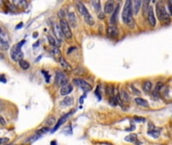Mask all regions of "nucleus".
Masks as SVG:
<instances>
[{"mask_svg":"<svg viewBox=\"0 0 172 145\" xmlns=\"http://www.w3.org/2000/svg\"><path fill=\"white\" fill-rule=\"evenodd\" d=\"M122 19L123 22L129 27L134 26V19H133V6L132 1L127 0L124 5L123 12H122Z\"/></svg>","mask_w":172,"mask_h":145,"instance_id":"obj_1","label":"nucleus"},{"mask_svg":"<svg viewBox=\"0 0 172 145\" xmlns=\"http://www.w3.org/2000/svg\"><path fill=\"white\" fill-rule=\"evenodd\" d=\"M75 7H77L78 11H79L80 13L84 16L85 21L87 22L89 25L93 26V25L95 24V19H94V17L91 15L90 12H89L88 8L85 6L84 3H82V2H80V1H77L75 2Z\"/></svg>","mask_w":172,"mask_h":145,"instance_id":"obj_2","label":"nucleus"},{"mask_svg":"<svg viewBox=\"0 0 172 145\" xmlns=\"http://www.w3.org/2000/svg\"><path fill=\"white\" fill-rule=\"evenodd\" d=\"M156 15H157L158 19L161 22H164V23H169L170 22V15L168 14L166 7L160 2H158L156 4Z\"/></svg>","mask_w":172,"mask_h":145,"instance_id":"obj_3","label":"nucleus"},{"mask_svg":"<svg viewBox=\"0 0 172 145\" xmlns=\"http://www.w3.org/2000/svg\"><path fill=\"white\" fill-rule=\"evenodd\" d=\"M55 84L60 88L67 85L69 84V78H67V74L62 71H57V73H55Z\"/></svg>","mask_w":172,"mask_h":145,"instance_id":"obj_4","label":"nucleus"},{"mask_svg":"<svg viewBox=\"0 0 172 145\" xmlns=\"http://www.w3.org/2000/svg\"><path fill=\"white\" fill-rule=\"evenodd\" d=\"M10 57H11V60H14V62H20V60H23V52H22V50H20L19 47H17V45H14V47H12L11 50H10Z\"/></svg>","mask_w":172,"mask_h":145,"instance_id":"obj_5","label":"nucleus"},{"mask_svg":"<svg viewBox=\"0 0 172 145\" xmlns=\"http://www.w3.org/2000/svg\"><path fill=\"white\" fill-rule=\"evenodd\" d=\"M60 27L62 29V32L64 34L65 39H70L73 37V34H72V30H70V27L67 21L65 19H62L60 21Z\"/></svg>","mask_w":172,"mask_h":145,"instance_id":"obj_6","label":"nucleus"},{"mask_svg":"<svg viewBox=\"0 0 172 145\" xmlns=\"http://www.w3.org/2000/svg\"><path fill=\"white\" fill-rule=\"evenodd\" d=\"M74 84L77 86V87L82 89V90L86 93L90 92V91L92 90V86H91L88 82H86L85 80H83V79H75Z\"/></svg>","mask_w":172,"mask_h":145,"instance_id":"obj_7","label":"nucleus"},{"mask_svg":"<svg viewBox=\"0 0 172 145\" xmlns=\"http://www.w3.org/2000/svg\"><path fill=\"white\" fill-rule=\"evenodd\" d=\"M0 47L2 50H7L9 47V35L6 31H0Z\"/></svg>","mask_w":172,"mask_h":145,"instance_id":"obj_8","label":"nucleus"},{"mask_svg":"<svg viewBox=\"0 0 172 145\" xmlns=\"http://www.w3.org/2000/svg\"><path fill=\"white\" fill-rule=\"evenodd\" d=\"M164 85L162 82H158L156 84L155 88L152 89V92H151V97L154 100H158L159 97H160V93H161V90L163 89Z\"/></svg>","mask_w":172,"mask_h":145,"instance_id":"obj_9","label":"nucleus"},{"mask_svg":"<svg viewBox=\"0 0 172 145\" xmlns=\"http://www.w3.org/2000/svg\"><path fill=\"white\" fill-rule=\"evenodd\" d=\"M119 34H120V32H119V29L118 27L116 26H113V25H110V26L107 28V35L110 39H117L119 36Z\"/></svg>","mask_w":172,"mask_h":145,"instance_id":"obj_10","label":"nucleus"},{"mask_svg":"<svg viewBox=\"0 0 172 145\" xmlns=\"http://www.w3.org/2000/svg\"><path fill=\"white\" fill-rule=\"evenodd\" d=\"M74 112H75V110H73V111H70V112H69V113H67V114H65V115L62 116V118H60V120L57 122V124H55V125H54V128L52 129V132H55V131H57V129H59L60 127L62 126V124L65 123V120H67V119L69 118V117H70V115H73V114H74Z\"/></svg>","mask_w":172,"mask_h":145,"instance_id":"obj_11","label":"nucleus"},{"mask_svg":"<svg viewBox=\"0 0 172 145\" xmlns=\"http://www.w3.org/2000/svg\"><path fill=\"white\" fill-rule=\"evenodd\" d=\"M147 18H148V22L151 26H155L156 25V16L154 14V7L150 6L148 10V15H147Z\"/></svg>","mask_w":172,"mask_h":145,"instance_id":"obj_12","label":"nucleus"},{"mask_svg":"<svg viewBox=\"0 0 172 145\" xmlns=\"http://www.w3.org/2000/svg\"><path fill=\"white\" fill-rule=\"evenodd\" d=\"M67 23H69L70 26H72V27H75L77 26V16H75V14L74 13V12H69V13L67 14Z\"/></svg>","mask_w":172,"mask_h":145,"instance_id":"obj_13","label":"nucleus"},{"mask_svg":"<svg viewBox=\"0 0 172 145\" xmlns=\"http://www.w3.org/2000/svg\"><path fill=\"white\" fill-rule=\"evenodd\" d=\"M119 100H120V103H129L131 100L130 95L125 90H121L120 93H119Z\"/></svg>","mask_w":172,"mask_h":145,"instance_id":"obj_14","label":"nucleus"},{"mask_svg":"<svg viewBox=\"0 0 172 145\" xmlns=\"http://www.w3.org/2000/svg\"><path fill=\"white\" fill-rule=\"evenodd\" d=\"M115 10V3L113 1H107L104 6V12L106 14H111Z\"/></svg>","mask_w":172,"mask_h":145,"instance_id":"obj_15","label":"nucleus"},{"mask_svg":"<svg viewBox=\"0 0 172 145\" xmlns=\"http://www.w3.org/2000/svg\"><path fill=\"white\" fill-rule=\"evenodd\" d=\"M119 10H120V4H117V6L115 7V10H114L112 16H111V18H110V23H111V25H113V26H115V24L117 23Z\"/></svg>","mask_w":172,"mask_h":145,"instance_id":"obj_16","label":"nucleus"},{"mask_svg":"<svg viewBox=\"0 0 172 145\" xmlns=\"http://www.w3.org/2000/svg\"><path fill=\"white\" fill-rule=\"evenodd\" d=\"M54 31L55 37H57L60 42H62V40L64 39L65 36H64V34H62V29H60V24H57V23L54 24Z\"/></svg>","mask_w":172,"mask_h":145,"instance_id":"obj_17","label":"nucleus"},{"mask_svg":"<svg viewBox=\"0 0 172 145\" xmlns=\"http://www.w3.org/2000/svg\"><path fill=\"white\" fill-rule=\"evenodd\" d=\"M49 52H50V55H52V57L54 58L55 60H57V62H60V60L62 58V52H60V50H59V47H52Z\"/></svg>","mask_w":172,"mask_h":145,"instance_id":"obj_18","label":"nucleus"},{"mask_svg":"<svg viewBox=\"0 0 172 145\" xmlns=\"http://www.w3.org/2000/svg\"><path fill=\"white\" fill-rule=\"evenodd\" d=\"M73 90H74L73 86L70 85V84H67V85H65V86H64V87L60 88V95L62 96H67L69 94H70L73 92Z\"/></svg>","mask_w":172,"mask_h":145,"instance_id":"obj_19","label":"nucleus"},{"mask_svg":"<svg viewBox=\"0 0 172 145\" xmlns=\"http://www.w3.org/2000/svg\"><path fill=\"white\" fill-rule=\"evenodd\" d=\"M142 89L146 94L151 93L152 92V89H153L152 82H151V81H144L143 84H142Z\"/></svg>","mask_w":172,"mask_h":145,"instance_id":"obj_20","label":"nucleus"},{"mask_svg":"<svg viewBox=\"0 0 172 145\" xmlns=\"http://www.w3.org/2000/svg\"><path fill=\"white\" fill-rule=\"evenodd\" d=\"M47 39H49V42L52 45V47H60V42L57 37H54L52 35H47Z\"/></svg>","mask_w":172,"mask_h":145,"instance_id":"obj_21","label":"nucleus"},{"mask_svg":"<svg viewBox=\"0 0 172 145\" xmlns=\"http://www.w3.org/2000/svg\"><path fill=\"white\" fill-rule=\"evenodd\" d=\"M142 4H143V2H142V1H139V0H137V1H133V2H132L133 13H134V14H138L139 10H140V8L142 7Z\"/></svg>","mask_w":172,"mask_h":145,"instance_id":"obj_22","label":"nucleus"},{"mask_svg":"<svg viewBox=\"0 0 172 145\" xmlns=\"http://www.w3.org/2000/svg\"><path fill=\"white\" fill-rule=\"evenodd\" d=\"M74 104V98L73 97H65V98L60 102V105L62 106H65V107H69V106H72Z\"/></svg>","mask_w":172,"mask_h":145,"instance_id":"obj_23","label":"nucleus"},{"mask_svg":"<svg viewBox=\"0 0 172 145\" xmlns=\"http://www.w3.org/2000/svg\"><path fill=\"white\" fill-rule=\"evenodd\" d=\"M134 101H135V103L139 106H142V107H148L149 106L148 102L146 101L145 99L141 98V97H137V98H135V100Z\"/></svg>","mask_w":172,"mask_h":145,"instance_id":"obj_24","label":"nucleus"},{"mask_svg":"<svg viewBox=\"0 0 172 145\" xmlns=\"http://www.w3.org/2000/svg\"><path fill=\"white\" fill-rule=\"evenodd\" d=\"M106 93H107V95L109 96V98L115 96V93H116L115 87H114L113 85H108L107 87H106Z\"/></svg>","mask_w":172,"mask_h":145,"instance_id":"obj_25","label":"nucleus"},{"mask_svg":"<svg viewBox=\"0 0 172 145\" xmlns=\"http://www.w3.org/2000/svg\"><path fill=\"white\" fill-rule=\"evenodd\" d=\"M60 63L62 68H64L65 71H72V68H70V66L69 65V63H67L64 58H62L60 60Z\"/></svg>","mask_w":172,"mask_h":145,"instance_id":"obj_26","label":"nucleus"},{"mask_svg":"<svg viewBox=\"0 0 172 145\" xmlns=\"http://www.w3.org/2000/svg\"><path fill=\"white\" fill-rule=\"evenodd\" d=\"M12 3L15 7H20V8H25L28 4L26 1H23V0H17V1H13Z\"/></svg>","mask_w":172,"mask_h":145,"instance_id":"obj_27","label":"nucleus"},{"mask_svg":"<svg viewBox=\"0 0 172 145\" xmlns=\"http://www.w3.org/2000/svg\"><path fill=\"white\" fill-rule=\"evenodd\" d=\"M160 132L161 130L158 128H155L154 130H151V131H147L148 135H151L153 137V138H158L159 136H160Z\"/></svg>","mask_w":172,"mask_h":145,"instance_id":"obj_28","label":"nucleus"},{"mask_svg":"<svg viewBox=\"0 0 172 145\" xmlns=\"http://www.w3.org/2000/svg\"><path fill=\"white\" fill-rule=\"evenodd\" d=\"M109 103L112 106H117L119 103H120V100H119V95L118 96H113L111 98H109Z\"/></svg>","mask_w":172,"mask_h":145,"instance_id":"obj_29","label":"nucleus"},{"mask_svg":"<svg viewBox=\"0 0 172 145\" xmlns=\"http://www.w3.org/2000/svg\"><path fill=\"white\" fill-rule=\"evenodd\" d=\"M125 140L128 142H131V143H136L137 142V135L136 134H130V135L126 136Z\"/></svg>","mask_w":172,"mask_h":145,"instance_id":"obj_30","label":"nucleus"},{"mask_svg":"<svg viewBox=\"0 0 172 145\" xmlns=\"http://www.w3.org/2000/svg\"><path fill=\"white\" fill-rule=\"evenodd\" d=\"M19 67L22 68V70H27V68H29V63L27 62V60H20L19 62Z\"/></svg>","mask_w":172,"mask_h":145,"instance_id":"obj_31","label":"nucleus"},{"mask_svg":"<svg viewBox=\"0 0 172 145\" xmlns=\"http://www.w3.org/2000/svg\"><path fill=\"white\" fill-rule=\"evenodd\" d=\"M143 14H144V16H146L147 17V15H148V10H149V2L148 1H144L143 2Z\"/></svg>","mask_w":172,"mask_h":145,"instance_id":"obj_32","label":"nucleus"},{"mask_svg":"<svg viewBox=\"0 0 172 145\" xmlns=\"http://www.w3.org/2000/svg\"><path fill=\"white\" fill-rule=\"evenodd\" d=\"M92 5L95 7V10L98 12V13H99V11L101 12V2L100 1H93Z\"/></svg>","mask_w":172,"mask_h":145,"instance_id":"obj_33","label":"nucleus"},{"mask_svg":"<svg viewBox=\"0 0 172 145\" xmlns=\"http://www.w3.org/2000/svg\"><path fill=\"white\" fill-rule=\"evenodd\" d=\"M38 138H40V135H38V134H35L34 136L29 137V138L26 140V142H33V141H35V140H37Z\"/></svg>","mask_w":172,"mask_h":145,"instance_id":"obj_34","label":"nucleus"},{"mask_svg":"<svg viewBox=\"0 0 172 145\" xmlns=\"http://www.w3.org/2000/svg\"><path fill=\"white\" fill-rule=\"evenodd\" d=\"M49 127H47V128H46V127H44V128H41L40 130L37 131V132H36V134H38V135L41 136L42 134L46 133V132H49Z\"/></svg>","mask_w":172,"mask_h":145,"instance_id":"obj_35","label":"nucleus"},{"mask_svg":"<svg viewBox=\"0 0 172 145\" xmlns=\"http://www.w3.org/2000/svg\"><path fill=\"white\" fill-rule=\"evenodd\" d=\"M9 142V139L7 137H0V145H5Z\"/></svg>","mask_w":172,"mask_h":145,"instance_id":"obj_36","label":"nucleus"},{"mask_svg":"<svg viewBox=\"0 0 172 145\" xmlns=\"http://www.w3.org/2000/svg\"><path fill=\"white\" fill-rule=\"evenodd\" d=\"M54 122H55V119L54 118V117H49V118L46 120V124H47V126H50V125H54Z\"/></svg>","mask_w":172,"mask_h":145,"instance_id":"obj_37","label":"nucleus"},{"mask_svg":"<svg viewBox=\"0 0 172 145\" xmlns=\"http://www.w3.org/2000/svg\"><path fill=\"white\" fill-rule=\"evenodd\" d=\"M100 86H98L97 87V89H96V92H95V94H96V96H97V98H98V100H101L102 99V97H101V91H100Z\"/></svg>","mask_w":172,"mask_h":145,"instance_id":"obj_38","label":"nucleus"},{"mask_svg":"<svg viewBox=\"0 0 172 145\" xmlns=\"http://www.w3.org/2000/svg\"><path fill=\"white\" fill-rule=\"evenodd\" d=\"M42 75L44 76V78H45V82L46 83H49L50 82V78H49V73L47 72H45V71H42Z\"/></svg>","mask_w":172,"mask_h":145,"instance_id":"obj_39","label":"nucleus"},{"mask_svg":"<svg viewBox=\"0 0 172 145\" xmlns=\"http://www.w3.org/2000/svg\"><path fill=\"white\" fill-rule=\"evenodd\" d=\"M65 9L60 10V11H59V17L60 18V20H62V19H65Z\"/></svg>","mask_w":172,"mask_h":145,"instance_id":"obj_40","label":"nucleus"},{"mask_svg":"<svg viewBox=\"0 0 172 145\" xmlns=\"http://www.w3.org/2000/svg\"><path fill=\"white\" fill-rule=\"evenodd\" d=\"M130 88H131V91L133 92V94H135V95H140V94H141L140 91L137 90V89L134 87V86H130Z\"/></svg>","mask_w":172,"mask_h":145,"instance_id":"obj_41","label":"nucleus"},{"mask_svg":"<svg viewBox=\"0 0 172 145\" xmlns=\"http://www.w3.org/2000/svg\"><path fill=\"white\" fill-rule=\"evenodd\" d=\"M134 120L137 121V122H145L146 119L143 118V117H137V116H135V117H134Z\"/></svg>","mask_w":172,"mask_h":145,"instance_id":"obj_42","label":"nucleus"},{"mask_svg":"<svg viewBox=\"0 0 172 145\" xmlns=\"http://www.w3.org/2000/svg\"><path fill=\"white\" fill-rule=\"evenodd\" d=\"M167 7L169 10V15H172V2L171 1L167 2Z\"/></svg>","mask_w":172,"mask_h":145,"instance_id":"obj_43","label":"nucleus"},{"mask_svg":"<svg viewBox=\"0 0 172 145\" xmlns=\"http://www.w3.org/2000/svg\"><path fill=\"white\" fill-rule=\"evenodd\" d=\"M0 125H6V122H5V119L3 118V117L0 116Z\"/></svg>","mask_w":172,"mask_h":145,"instance_id":"obj_44","label":"nucleus"},{"mask_svg":"<svg viewBox=\"0 0 172 145\" xmlns=\"http://www.w3.org/2000/svg\"><path fill=\"white\" fill-rule=\"evenodd\" d=\"M125 130H126V131H133V130H135V126L132 125L131 127H129V128H126Z\"/></svg>","mask_w":172,"mask_h":145,"instance_id":"obj_45","label":"nucleus"},{"mask_svg":"<svg viewBox=\"0 0 172 145\" xmlns=\"http://www.w3.org/2000/svg\"><path fill=\"white\" fill-rule=\"evenodd\" d=\"M0 81L2 83H6V79L4 78V76H0Z\"/></svg>","mask_w":172,"mask_h":145,"instance_id":"obj_46","label":"nucleus"},{"mask_svg":"<svg viewBox=\"0 0 172 145\" xmlns=\"http://www.w3.org/2000/svg\"><path fill=\"white\" fill-rule=\"evenodd\" d=\"M77 50V47H70V50H67V53H70V52H73V50Z\"/></svg>","mask_w":172,"mask_h":145,"instance_id":"obj_47","label":"nucleus"},{"mask_svg":"<svg viewBox=\"0 0 172 145\" xmlns=\"http://www.w3.org/2000/svg\"><path fill=\"white\" fill-rule=\"evenodd\" d=\"M22 25H23V23H19V24H18V25H17V26H16V29H19L20 27H22Z\"/></svg>","mask_w":172,"mask_h":145,"instance_id":"obj_48","label":"nucleus"},{"mask_svg":"<svg viewBox=\"0 0 172 145\" xmlns=\"http://www.w3.org/2000/svg\"><path fill=\"white\" fill-rule=\"evenodd\" d=\"M7 145H14V144H7Z\"/></svg>","mask_w":172,"mask_h":145,"instance_id":"obj_49","label":"nucleus"},{"mask_svg":"<svg viewBox=\"0 0 172 145\" xmlns=\"http://www.w3.org/2000/svg\"><path fill=\"white\" fill-rule=\"evenodd\" d=\"M0 31H1V28H0Z\"/></svg>","mask_w":172,"mask_h":145,"instance_id":"obj_50","label":"nucleus"}]
</instances>
